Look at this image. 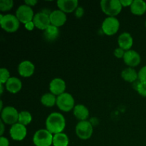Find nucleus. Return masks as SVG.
<instances>
[{"mask_svg":"<svg viewBox=\"0 0 146 146\" xmlns=\"http://www.w3.org/2000/svg\"><path fill=\"white\" fill-rule=\"evenodd\" d=\"M11 78L9 70L6 68H1L0 69V84H6V83Z\"/></svg>","mask_w":146,"mask_h":146,"instance_id":"nucleus-27","label":"nucleus"},{"mask_svg":"<svg viewBox=\"0 0 146 146\" xmlns=\"http://www.w3.org/2000/svg\"><path fill=\"white\" fill-rule=\"evenodd\" d=\"M14 7V1L12 0H1L0 1V10L2 12L11 10Z\"/></svg>","mask_w":146,"mask_h":146,"instance_id":"nucleus-26","label":"nucleus"},{"mask_svg":"<svg viewBox=\"0 0 146 146\" xmlns=\"http://www.w3.org/2000/svg\"><path fill=\"white\" fill-rule=\"evenodd\" d=\"M145 27H146V21H145Z\"/></svg>","mask_w":146,"mask_h":146,"instance_id":"nucleus-38","label":"nucleus"},{"mask_svg":"<svg viewBox=\"0 0 146 146\" xmlns=\"http://www.w3.org/2000/svg\"><path fill=\"white\" fill-rule=\"evenodd\" d=\"M66 88V82L61 78H54L51 80L49 84L50 93L55 95L56 96H58L65 93Z\"/></svg>","mask_w":146,"mask_h":146,"instance_id":"nucleus-12","label":"nucleus"},{"mask_svg":"<svg viewBox=\"0 0 146 146\" xmlns=\"http://www.w3.org/2000/svg\"><path fill=\"white\" fill-rule=\"evenodd\" d=\"M120 27V22L115 17H108L103 21L102 28L103 32L107 36H113L118 32Z\"/></svg>","mask_w":146,"mask_h":146,"instance_id":"nucleus-8","label":"nucleus"},{"mask_svg":"<svg viewBox=\"0 0 146 146\" xmlns=\"http://www.w3.org/2000/svg\"><path fill=\"white\" fill-rule=\"evenodd\" d=\"M27 130L25 125L17 123L11 125L9 130L10 136L14 141H23L27 136Z\"/></svg>","mask_w":146,"mask_h":146,"instance_id":"nucleus-11","label":"nucleus"},{"mask_svg":"<svg viewBox=\"0 0 146 146\" xmlns=\"http://www.w3.org/2000/svg\"><path fill=\"white\" fill-rule=\"evenodd\" d=\"M100 6L104 14L113 17L119 14L123 8L120 0H102Z\"/></svg>","mask_w":146,"mask_h":146,"instance_id":"nucleus-3","label":"nucleus"},{"mask_svg":"<svg viewBox=\"0 0 146 146\" xmlns=\"http://www.w3.org/2000/svg\"><path fill=\"white\" fill-rule=\"evenodd\" d=\"M137 92L143 97H146V84L140 82L139 80L136 81V85L135 87Z\"/></svg>","mask_w":146,"mask_h":146,"instance_id":"nucleus-28","label":"nucleus"},{"mask_svg":"<svg viewBox=\"0 0 146 146\" xmlns=\"http://www.w3.org/2000/svg\"><path fill=\"white\" fill-rule=\"evenodd\" d=\"M19 114L17 109L13 106H6L1 111V121L7 125H14L18 123Z\"/></svg>","mask_w":146,"mask_h":146,"instance_id":"nucleus-7","label":"nucleus"},{"mask_svg":"<svg viewBox=\"0 0 146 146\" xmlns=\"http://www.w3.org/2000/svg\"><path fill=\"white\" fill-rule=\"evenodd\" d=\"M69 138L66 134L60 133L54 135L53 138V145L54 146H68Z\"/></svg>","mask_w":146,"mask_h":146,"instance_id":"nucleus-23","label":"nucleus"},{"mask_svg":"<svg viewBox=\"0 0 146 146\" xmlns=\"http://www.w3.org/2000/svg\"><path fill=\"white\" fill-rule=\"evenodd\" d=\"M54 135L46 129L38 130L33 136V143L35 146H51L53 145Z\"/></svg>","mask_w":146,"mask_h":146,"instance_id":"nucleus-4","label":"nucleus"},{"mask_svg":"<svg viewBox=\"0 0 146 146\" xmlns=\"http://www.w3.org/2000/svg\"><path fill=\"white\" fill-rule=\"evenodd\" d=\"M35 71V66L30 61H23L19 64L18 72L21 76L28 78L31 76Z\"/></svg>","mask_w":146,"mask_h":146,"instance_id":"nucleus-15","label":"nucleus"},{"mask_svg":"<svg viewBox=\"0 0 146 146\" xmlns=\"http://www.w3.org/2000/svg\"><path fill=\"white\" fill-rule=\"evenodd\" d=\"M74 115L79 121H87L89 116V111L84 105L78 104L74 108Z\"/></svg>","mask_w":146,"mask_h":146,"instance_id":"nucleus-19","label":"nucleus"},{"mask_svg":"<svg viewBox=\"0 0 146 146\" xmlns=\"http://www.w3.org/2000/svg\"><path fill=\"white\" fill-rule=\"evenodd\" d=\"M57 96L51 93H46L44 94L41 98V103L46 107H52L56 105Z\"/></svg>","mask_w":146,"mask_h":146,"instance_id":"nucleus-24","label":"nucleus"},{"mask_svg":"<svg viewBox=\"0 0 146 146\" xmlns=\"http://www.w3.org/2000/svg\"><path fill=\"white\" fill-rule=\"evenodd\" d=\"M34 15L35 14H34L32 8L25 4L20 5L16 11V17L20 23H23L24 24L32 21Z\"/></svg>","mask_w":146,"mask_h":146,"instance_id":"nucleus-9","label":"nucleus"},{"mask_svg":"<svg viewBox=\"0 0 146 146\" xmlns=\"http://www.w3.org/2000/svg\"><path fill=\"white\" fill-rule=\"evenodd\" d=\"M9 141L6 137H0V146H9Z\"/></svg>","mask_w":146,"mask_h":146,"instance_id":"nucleus-32","label":"nucleus"},{"mask_svg":"<svg viewBox=\"0 0 146 146\" xmlns=\"http://www.w3.org/2000/svg\"><path fill=\"white\" fill-rule=\"evenodd\" d=\"M130 9L132 14L141 16L146 12V2L143 0H133Z\"/></svg>","mask_w":146,"mask_h":146,"instance_id":"nucleus-21","label":"nucleus"},{"mask_svg":"<svg viewBox=\"0 0 146 146\" xmlns=\"http://www.w3.org/2000/svg\"><path fill=\"white\" fill-rule=\"evenodd\" d=\"M65 127V118L60 113H51L46 120V129L53 135L63 133Z\"/></svg>","mask_w":146,"mask_h":146,"instance_id":"nucleus-1","label":"nucleus"},{"mask_svg":"<svg viewBox=\"0 0 146 146\" xmlns=\"http://www.w3.org/2000/svg\"><path fill=\"white\" fill-rule=\"evenodd\" d=\"M60 31L58 27H54L53 25H50L48 28L46 29L44 31V38L46 41L52 42V41H56L59 36Z\"/></svg>","mask_w":146,"mask_h":146,"instance_id":"nucleus-20","label":"nucleus"},{"mask_svg":"<svg viewBox=\"0 0 146 146\" xmlns=\"http://www.w3.org/2000/svg\"><path fill=\"white\" fill-rule=\"evenodd\" d=\"M5 88L8 92L11 94H17L21 91L22 88V83L19 78L17 77H11L6 83Z\"/></svg>","mask_w":146,"mask_h":146,"instance_id":"nucleus-18","label":"nucleus"},{"mask_svg":"<svg viewBox=\"0 0 146 146\" xmlns=\"http://www.w3.org/2000/svg\"><path fill=\"white\" fill-rule=\"evenodd\" d=\"M33 22L36 28L44 31L46 29L48 28L51 25L49 14L44 11L36 13L33 19Z\"/></svg>","mask_w":146,"mask_h":146,"instance_id":"nucleus-10","label":"nucleus"},{"mask_svg":"<svg viewBox=\"0 0 146 146\" xmlns=\"http://www.w3.org/2000/svg\"><path fill=\"white\" fill-rule=\"evenodd\" d=\"M31 121H32V116L29 111H24L19 112L18 123L26 126V125H29L31 122Z\"/></svg>","mask_w":146,"mask_h":146,"instance_id":"nucleus-25","label":"nucleus"},{"mask_svg":"<svg viewBox=\"0 0 146 146\" xmlns=\"http://www.w3.org/2000/svg\"><path fill=\"white\" fill-rule=\"evenodd\" d=\"M50 21L51 25L56 27H62L66 22L67 17L66 13L61 11L60 9L54 10L50 13Z\"/></svg>","mask_w":146,"mask_h":146,"instance_id":"nucleus-14","label":"nucleus"},{"mask_svg":"<svg viewBox=\"0 0 146 146\" xmlns=\"http://www.w3.org/2000/svg\"><path fill=\"white\" fill-rule=\"evenodd\" d=\"M84 14V9L83 7H78L75 11V15L77 18H81Z\"/></svg>","mask_w":146,"mask_h":146,"instance_id":"nucleus-31","label":"nucleus"},{"mask_svg":"<svg viewBox=\"0 0 146 146\" xmlns=\"http://www.w3.org/2000/svg\"><path fill=\"white\" fill-rule=\"evenodd\" d=\"M3 92H4V84H0V94L2 95Z\"/></svg>","mask_w":146,"mask_h":146,"instance_id":"nucleus-37","label":"nucleus"},{"mask_svg":"<svg viewBox=\"0 0 146 146\" xmlns=\"http://www.w3.org/2000/svg\"><path fill=\"white\" fill-rule=\"evenodd\" d=\"M25 2V4H27L29 7H34L36 4L38 3V1L37 0H27V1H24Z\"/></svg>","mask_w":146,"mask_h":146,"instance_id":"nucleus-35","label":"nucleus"},{"mask_svg":"<svg viewBox=\"0 0 146 146\" xmlns=\"http://www.w3.org/2000/svg\"><path fill=\"white\" fill-rule=\"evenodd\" d=\"M118 44L120 48L125 51L131 50L133 44V38L131 34L128 32H123L120 34L118 38Z\"/></svg>","mask_w":146,"mask_h":146,"instance_id":"nucleus-17","label":"nucleus"},{"mask_svg":"<svg viewBox=\"0 0 146 146\" xmlns=\"http://www.w3.org/2000/svg\"><path fill=\"white\" fill-rule=\"evenodd\" d=\"M0 25L1 29L9 33H13L19 29L20 26V21L13 14H0Z\"/></svg>","mask_w":146,"mask_h":146,"instance_id":"nucleus-2","label":"nucleus"},{"mask_svg":"<svg viewBox=\"0 0 146 146\" xmlns=\"http://www.w3.org/2000/svg\"><path fill=\"white\" fill-rule=\"evenodd\" d=\"M57 6L61 11L64 13H72L76 11L78 7V1L77 0H58Z\"/></svg>","mask_w":146,"mask_h":146,"instance_id":"nucleus-16","label":"nucleus"},{"mask_svg":"<svg viewBox=\"0 0 146 146\" xmlns=\"http://www.w3.org/2000/svg\"><path fill=\"white\" fill-rule=\"evenodd\" d=\"M138 80L140 82L146 84V66L142 67L138 71Z\"/></svg>","mask_w":146,"mask_h":146,"instance_id":"nucleus-29","label":"nucleus"},{"mask_svg":"<svg viewBox=\"0 0 146 146\" xmlns=\"http://www.w3.org/2000/svg\"><path fill=\"white\" fill-rule=\"evenodd\" d=\"M123 59L128 67L133 68L139 65L141 61V57L137 51L131 49L125 51Z\"/></svg>","mask_w":146,"mask_h":146,"instance_id":"nucleus-13","label":"nucleus"},{"mask_svg":"<svg viewBox=\"0 0 146 146\" xmlns=\"http://www.w3.org/2000/svg\"><path fill=\"white\" fill-rule=\"evenodd\" d=\"M4 124L5 123L2 121H1V122H0V128H1V129H0V135L1 136H3V134L4 133Z\"/></svg>","mask_w":146,"mask_h":146,"instance_id":"nucleus-36","label":"nucleus"},{"mask_svg":"<svg viewBox=\"0 0 146 146\" xmlns=\"http://www.w3.org/2000/svg\"><path fill=\"white\" fill-rule=\"evenodd\" d=\"M94 132L93 125L90 121H79L76 126V133L81 140H88L91 138Z\"/></svg>","mask_w":146,"mask_h":146,"instance_id":"nucleus-6","label":"nucleus"},{"mask_svg":"<svg viewBox=\"0 0 146 146\" xmlns=\"http://www.w3.org/2000/svg\"><path fill=\"white\" fill-rule=\"evenodd\" d=\"M56 106L61 111L68 112L74 110L75 107V101L71 94L65 92L57 96Z\"/></svg>","mask_w":146,"mask_h":146,"instance_id":"nucleus-5","label":"nucleus"},{"mask_svg":"<svg viewBox=\"0 0 146 146\" xmlns=\"http://www.w3.org/2000/svg\"><path fill=\"white\" fill-rule=\"evenodd\" d=\"M24 27H25V29L27 30V31H32L34 30V27H35V25H34V22L32 21H30V22L27 23L26 24H24Z\"/></svg>","mask_w":146,"mask_h":146,"instance_id":"nucleus-33","label":"nucleus"},{"mask_svg":"<svg viewBox=\"0 0 146 146\" xmlns=\"http://www.w3.org/2000/svg\"><path fill=\"white\" fill-rule=\"evenodd\" d=\"M125 50H123V48L118 47V48H116L115 50H114L113 54L117 58H123L124 55H125Z\"/></svg>","mask_w":146,"mask_h":146,"instance_id":"nucleus-30","label":"nucleus"},{"mask_svg":"<svg viewBox=\"0 0 146 146\" xmlns=\"http://www.w3.org/2000/svg\"><path fill=\"white\" fill-rule=\"evenodd\" d=\"M121 4L123 7H131L133 0H120Z\"/></svg>","mask_w":146,"mask_h":146,"instance_id":"nucleus-34","label":"nucleus"},{"mask_svg":"<svg viewBox=\"0 0 146 146\" xmlns=\"http://www.w3.org/2000/svg\"><path fill=\"white\" fill-rule=\"evenodd\" d=\"M121 77L125 81L129 83H134L138 80V72H137L133 68L128 67L121 72Z\"/></svg>","mask_w":146,"mask_h":146,"instance_id":"nucleus-22","label":"nucleus"}]
</instances>
